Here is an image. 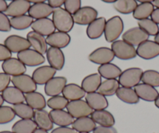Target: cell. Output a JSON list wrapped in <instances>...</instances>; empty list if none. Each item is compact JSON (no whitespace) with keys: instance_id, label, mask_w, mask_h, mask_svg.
<instances>
[{"instance_id":"1","label":"cell","mask_w":159,"mask_h":133,"mask_svg":"<svg viewBox=\"0 0 159 133\" xmlns=\"http://www.w3.org/2000/svg\"><path fill=\"white\" fill-rule=\"evenodd\" d=\"M52 21L56 30L64 33L71 31L74 26L73 15L62 7L54 9L52 13Z\"/></svg>"},{"instance_id":"2","label":"cell","mask_w":159,"mask_h":133,"mask_svg":"<svg viewBox=\"0 0 159 133\" xmlns=\"http://www.w3.org/2000/svg\"><path fill=\"white\" fill-rule=\"evenodd\" d=\"M124 30V24L119 16H112L106 21L105 27V38L107 42L112 43L117 41Z\"/></svg>"},{"instance_id":"3","label":"cell","mask_w":159,"mask_h":133,"mask_svg":"<svg viewBox=\"0 0 159 133\" xmlns=\"http://www.w3.org/2000/svg\"><path fill=\"white\" fill-rule=\"evenodd\" d=\"M111 49L114 53L115 57L121 60H130L137 56L135 47L123 40H117L111 43Z\"/></svg>"},{"instance_id":"4","label":"cell","mask_w":159,"mask_h":133,"mask_svg":"<svg viewBox=\"0 0 159 133\" xmlns=\"http://www.w3.org/2000/svg\"><path fill=\"white\" fill-rule=\"evenodd\" d=\"M143 71L140 68H129L122 72L119 77V84L123 87L133 88L138 85L141 81Z\"/></svg>"},{"instance_id":"5","label":"cell","mask_w":159,"mask_h":133,"mask_svg":"<svg viewBox=\"0 0 159 133\" xmlns=\"http://www.w3.org/2000/svg\"><path fill=\"white\" fill-rule=\"evenodd\" d=\"M66 109L67 111L74 118L88 117L93 112V109L87 103L86 100H84L82 99L69 101Z\"/></svg>"},{"instance_id":"6","label":"cell","mask_w":159,"mask_h":133,"mask_svg":"<svg viewBox=\"0 0 159 133\" xmlns=\"http://www.w3.org/2000/svg\"><path fill=\"white\" fill-rule=\"evenodd\" d=\"M17 59L26 66L30 67L38 66L45 62V58L43 55L38 52L34 49H30V48L18 53Z\"/></svg>"},{"instance_id":"7","label":"cell","mask_w":159,"mask_h":133,"mask_svg":"<svg viewBox=\"0 0 159 133\" xmlns=\"http://www.w3.org/2000/svg\"><path fill=\"white\" fill-rule=\"evenodd\" d=\"M97 10L91 7H83L73 14L74 24L78 25H89L91 22L98 18Z\"/></svg>"},{"instance_id":"8","label":"cell","mask_w":159,"mask_h":133,"mask_svg":"<svg viewBox=\"0 0 159 133\" xmlns=\"http://www.w3.org/2000/svg\"><path fill=\"white\" fill-rule=\"evenodd\" d=\"M136 49L137 56L145 60H150L159 56V44L154 41L147 40L139 44Z\"/></svg>"},{"instance_id":"9","label":"cell","mask_w":159,"mask_h":133,"mask_svg":"<svg viewBox=\"0 0 159 133\" xmlns=\"http://www.w3.org/2000/svg\"><path fill=\"white\" fill-rule=\"evenodd\" d=\"M11 82L15 87L19 89L24 94L34 92L38 87V85L34 81L32 76L27 74L13 76L11 78Z\"/></svg>"},{"instance_id":"10","label":"cell","mask_w":159,"mask_h":133,"mask_svg":"<svg viewBox=\"0 0 159 133\" xmlns=\"http://www.w3.org/2000/svg\"><path fill=\"white\" fill-rule=\"evenodd\" d=\"M115 59L112 50L107 47H101L93 51L88 56L90 62L98 65L110 63Z\"/></svg>"},{"instance_id":"11","label":"cell","mask_w":159,"mask_h":133,"mask_svg":"<svg viewBox=\"0 0 159 133\" xmlns=\"http://www.w3.org/2000/svg\"><path fill=\"white\" fill-rule=\"evenodd\" d=\"M122 38L128 44L135 47L138 46L139 44L143 43V41L148 40L149 35L139 27H135L124 32L123 33Z\"/></svg>"},{"instance_id":"12","label":"cell","mask_w":159,"mask_h":133,"mask_svg":"<svg viewBox=\"0 0 159 133\" xmlns=\"http://www.w3.org/2000/svg\"><path fill=\"white\" fill-rule=\"evenodd\" d=\"M4 44L12 53H19L31 47L27 38L19 35H10L4 41Z\"/></svg>"},{"instance_id":"13","label":"cell","mask_w":159,"mask_h":133,"mask_svg":"<svg viewBox=\"0 0 159 133\" xmlns=\"http://www.w3.org/2000/svg\"><path fill=\"white\" fill-rule=\"evenodd\" d=\"M3 73L10 76H16L19 75L25 74L27 67L20 62L17 58H10L4 61L2 64Z\"/></svg>"},{"instance_id":"14","label":"cell","mask_w":159,"mask_h":133,"mask_svg":"<svg viewBox=\"0 0 159 133\" xmlns=\"http://www.w3.org/2000/svg\"><path fill=\"white\" fill-rule=\"evenodd\" d=\"M66 84L67 79L66 77L55 76L45 85V93L51 97L60 95Z\"/></svg>"},{"instance_id":"15","label":"cell","mask_w":159,"mask_h":133,"mask_svg":"<svg viewBox=\"0 0 159 133\" xmlns=\"http://www.w3.org/2000/svg\"><path fill=\"white\" fill-rule=\"evenodd\" d=\"M56 73V70L50 65H43L37 68L32 74V78L37 85H45Z\"/></svg>"},{"instance_id":"16","label":"cell","mask_w":159,"mask_h":133,"mask_svg":"<svg viewBox=\"0 0 159 133\" xmlns=\"http://www.w3.org/2000/svg\"><path fill=\"white\" fill-rule=\"evenodd\" d=\"M46 58L49 65L57 70H62L65 65V55L60 48L50 47L46 51Z\"/></svg>"},{"instance_id":"17","label":"cell","mask_w":159,"mask_h":133,"mask_svg":"<svg viewBox=\"0 0 159 133\" xmlns=\"http://www.w3.org/2000/svg\"><path fill=\"white\" fill-rule=\"evenodd\" d=\"M30 7L31 5L27 0H13L7 7L5 14L11 17L25 15L28 13Z\"/></svg>"},{"instance_id":"18","label":"cell","mask_w":159,"mask_h":133,"mask_svg":"<svg viewBox=\"0 0 159 133\" xmlns=\"http://www.w3.org/2000/svg\"><path fill=\"white\" fill-rule=\"evenodd\" d=\"M30 27L34 31L42 34L44 37H48V35L54 33L56 30L52 20L49 19L48 17L35 20L32 23Z\"/></svg>"},{"instance_id":"19","label":"cell","mask_w":159,"mask_h":133,"mask_svg":"<svg viewBox=\"0 0 159 133\" xmlns=\"http://www.w3.org/2000/svg\"><path fill=\"white\" fill-rule=\"evenodd\" d=\"M70 41L71 38L69 33L61 31H55L46 38V42L48 45L60 49L68 46Z\"/></svg>"},{"instance_id":"20","label":"cell","mask_w":159,"mask_h":133,"mask_svg":"<svg viewBox=\"0 0 159 133\" xmlns=\"http://www.w3.org/2000/svg\"><path fill=\"white\" fill-rule=\"evenodd\" d=\"M49 115L53 124L59 127H68L74 122V117L64 110H52Z\"/></svg>"},{"instance_id":"21","label":"cell","mask_w":159,"mask_h":133,"mask_svg":"<svg viewBox=\"0 0 159 133\" xmlns=\"http://www.w3.org/2000/svg\"><path fill=\"white\" fill-rule=\"evenodd\" d=\"M27 39L28 40L31 47L35 51L41 53L42 55L46 54V51L48 50V44H47L46 38H45V37L32 30L27 33Z\"/></svg>"},{"instance_id":"22","label":"cell","mask_w":159,"mask_h":133,"mask_svg":"<svg viewBox=\"0 0 159 133\" xmlns=\"http://www.w3.org/2000/svg\"><path fill=\"white\" fill-rule=\"evenodd\" d=\"M53 10L54 9L48 3L40 2V3L33 4L30 7L28 11V15L35 20L48 18L50 15L52 14Z\"/></svg>"},{"instance_id":"23","label":"cell","mask_w":159,"mask_h":133,"mask_svg":"<svg viewBox=\"0 0 159 133\" xmlns=\"http://www.w3.org/2000/svg\"><path fill=\"white\" fill-rule=\"evenodd\" d=\"M134 91L137 93L139 98L148 102L154 101L159 94L155 87H153L143 82L136 86L134 87Z\"/></svg>"},{"instance_id":"24","label":"cell","mask_w":159,"mask_h":133,"mask_svg":"<svg viewBox=\"0 0 159 133\" xmlns=\"http://www.w3.org/2000/svg\"><path fill=\"white\" fill-rule=\"evenodd\" d=\"M106 21L105 17H98L88 25L86 33L88 38L91 40L100 38L105 32Z\"/></svg>"},{"instance_id":"25","label":"cell","mask_w":159,"mask_h":133,"mask_svg":"<svg viewBox=\"0 0 159 133\" xmlns=\"http://www.w3.org/2000/svg\"><path fill=\"white\" fill-rule=\"evenodd\" d=\"M85 100L94 111L105 110L108 107V101L106 97L101 94L98 91L87 94L85 96Z\"/></svg>"},{"instance_id":"26","label":"cell","mask_w":159,"mask_h":133,"mask_svg":"<svg viewBox=\"0 0 159 133\" xmlns=\"http://www.w3.org/2000/svg\"><path fill=\"white\" fill-rule=\"evenodd\" d=\"M2 96L4 101L13 105L24 103L25 101V94L14 86L7 87L5 91H2Z\"/></svg>"},{"instance_id":"27","label":"cell","mask_w":159,"mask_h":133,"mask_svg":"<svg viewBox=\"0 0 159 133\" xmlns=\"http://www.w3.org/2000/svg\"><path fill=\"white\" fill-rule=\"evenodd\" d=\"M33 118L38 128L45 131H50L53 128L54 124L50 117L49 113L45 110H35Z\"/></svg>"},{"instance_id":"28","label":"cell","mask_w":159,"mask_h":133,"mask_svg":"<svg viewBox=\"0 0 159 133\" xmlns=\"http://www.w3.org/2000/svg\"><path fill=\"white\" fill-rule=\"evenodd\" d=\"M62 94L69 101L80 100L86 96V93L83 90L81 86H79L76 83L66 84Z\"/></svg>"},{"instance_id":"29","label":"cell","mask_w":159,"mask_h":133,"mask_svg":"<svg viewBox=\"0 0 159 133\" xmlns=\"http://www.w3.org/2000/svg\"><path fill=\"white\" fill-rule=\"evenodd\" d=\"M91 117L96 124H98L101 126L111 127L116 123L114 116L106 110L94 111L91 114Z\"/></svg>"},{"instance_id":"30","label":"cell","mask_w":159,"mask_h":133,"mask_svg":"<svg viewBox=\"0 0 159 133\" xmlns=\"http://www.w3.org/2000/svg\"><path fill=\"white\" fill-rule=\"evenodd\" d=\"M102 83V76L99 73H92L84 78L81 82V87L86 94L97 92Z\"/></svg>"},{"instance_id":"31","label":"cell","mask_w":159,"mask_h":133,"mask_svg":"<svg viewBox=\"0 0 159 133\" xmlns=\"http://www.w3.org/2000/svg\"><path fill=\"white\" fill-rule=\"evenodd\" d=\"M116 95L121 101L129 104H136L139 103L140 98L135 92L134 89L128 87H119Z\"/></svg>"},{"instance_id":"32","label":"cell","mask_w":159,"mask_h":133,"mask_svg":"<svg viewBox=\"0 0 159 133\" xmlns=\"http://www.w3.org/2000/svg\"><path fill=\"white\" fill-rule=\"evenodd\" d=\"M98 72L102 78L105 79H111L119 78L123 71L119 66L110 62V63L101 65L98 69Z\"/></svg>"},{"instance_id":"33","label":"cell","mask_w":159,"mask_h":133,"mask_svg":"<svg viewBox=\"0 0 159 133\" xmlns=\"http://www.w3.org/2000/svg\"><path fill=\"white\" fill-rule=\"evenodd\" d=\"M72 128L78 132H91L96 128V123L91 117L76 118L72 124Z\"/></svg>"},{"instance_id":"34","label":"cell","mask_w":159,"mask_h":133,"mask_svg":"<svg viewBox=\"0 0 159 133\" xmlns=\"http://www.w3.org/2000/svg\"><path fill=\"white\" fill-rule=\"evenodd\" d=\"M25 101L34 110H42L47 105L45 97L41 93L36 91L25 94Z\"/></svg>"},{"instance_id":"35","label":"cell","mask_w":159,"mask_h":133,"mask_svg":"<svg viewBox=\"0 0 159 133\" xmlns=\"http://www.w3.org/2000/svg\"><path fill=\"white\" fill-rule=\"evenodd\" d=\"M38 128L36 123L32 119H21L12 127L13 133H34Z\"/></svg>"},{"instance_id":"36","label":"cell","mask_w":159,"mask_h":133,"mask_svg":"<svg viewBox=\"0 0 159 133\" xmlns=\"http://www.w3.org/2000/svg\"><path fill=\"white\" fill-rule=\"evenodd\" d=\"M119 82L117 79H105L102 82L98 92L100 93L105 97H111L116 94L118 89L119 88Z\"/></svg>"},{"instance_id":"37","label":"cell","mask_w":159,"mask_h":133,"mask_svg":"<svg viewBox=\"0 0 159 133\" xmlns=\"http://www.w3.org/2000/svg\"><path fill=\"white\" fill-rule=\"evenodd\" d=\"M137 5L136 0H117L113 3V7L118 13L129 14L134 13Z\"/></svg>"},{"instance_id":"38","label":"cell","mask_w":159,"mask_h":133,"mask_svg":"<svg viewBox=\"0 0 159 133\" xmlns=\"http://www.w3.org/2000/svg\"><path fill=\"white\" fill-rule=\"evenodd\" d=\"M154 10V7L151 2H143L137 5V8L133 13V16L134 19L137 20H140L148 19L149 16H151V13H153Z\"/></svg>"},{"instance_id":"39","label":"cell","mask_w":159,"mask_h":133,"mask_svg":"<svg viewBox=\"0 0 159 133\" xmlns=\"http://www.w3.org/2000/svg\"><path fill=\"white\" fill-rule=\"evenodd\" d=\"M34 19L29 15H22V16L11 17L10 25L12 28L17 30H23L31 27Z\"/></svg>"},{"instance_id":"40","label":"cell","mask_w":159,"mask_h":133,"mask_svg":"<svg viewBox=\"0 0 159 133\" xmlns=\"http://www.w3.org/2000/svg\"><path fill=\"white\" fill-rule=\"evenodd\" d=\"M13 109L14 111L16 116L20 117L21 119H32L34 114V110L29 106L27 104L21 103L17 104L13 106Z\"/></svg>"},{"instance_id":"41","label":"cell","mask_w":159,"mask_h":133,"mask_svg":"<svg viewBox=\"0 0 159 133\" xmlns=\"http://www.w3.org/2000/svg\"><path fill=\"white\" fill-rule=\"evenodd\" d=\"M137 24L138 27L146 32L149 36H155L159 32L158 25L149 18L138 20Z\"/></svg>"},{"instance_id":"42","label":"cell","mask_w":159,"mask_h":133,"mask_svg":"<svg viewBox=\"0 0 159 133\" xmlns=\"http://www.w3.org/2000/svg\"><path fill=\"white\" fill-rule=\"evenodd\" d=\"M141 81L143 83L148 84L153 87H158L159 72L153 69L146 70L142 74Z\"/></svg>"},{"instance_id":"43","label":"cell","mask_w":159,"mask_h":133,"mask_svg":"<svg viewBox=\"0 0 159 133\" xmlns=\"http://www.w3.org/2000/svg\"><path fill=\"white\" fill-rule=\"evenodd\" d=\"M69 100L63 96H55L49 98L47 101V105L52 110H63L66 108Z\"/></svg>"},{"instance_id":"44","label":"cell","mask_w":159,"mask_h":133,"mask_svg":"<svg viewBox=\"0 0 159 133\" xmlns=\"http://www.w3.org/2000/svg\"><path fill=\"white\" fill-rule=\"evenodd\" d=\"M16 117L13 108L9 106L0 107V125L10 123Z\"/></svg>"},{"instance_id":"45","label":"cell","mask_w":159,"mask_h":133,"mask_svg":"<svg viewBox=\"0 0 159 133\" xmlns=\"http://www.w3.org/2000/svg\"><path fill=\"white\" fill-rule=\"evenodd\" d=\"M64 7L66 11L73 15L81 8V0H65Z\"/></svg>"},{"instance_id":"46","label":"cell","mask_w":159,"mask_h":133,"mask_svg":"<svg viewBox=\"0 0 159 133\" xmlns=\"http://www.w3.org/2000/svg\"><path fill=\"white\" fill-rule=\"evenodd\" d=\"M11 28L10 19H9L8 16L5 13L0 12V31L9 32L11 30Z\"/></svg>"},{"instance_id":"47","label":"cell","mask_w":159,"mask_h":133,"mask_svg":"<svg viewBox=\"0 0 159 133\" xmlns=\"http://www.w3.org/2000/svg\"><path fill=\"white\" fill-rule=\"evenodd\" d=\"M11 77L5 73H0V93H2L10 85Z\"/></svg>"},{"instance_id":"48","label":"cell","mask_w":159,"mask_h":133,"mask_svg":"<svg viewBox=\"0 0 159 133\" xmlns=\"http://www.w3.org/2000/svg\"><path fill=\"white\" fill-rule=\"evenodd\" d=\"M12 58V52L5 44H0V62H4Z\"/></svg>"},{"instance_id":"49","label":"cell","mask_w":159,"mask_h":133,"mask_svg":"<svg viewBox=\"0 0 159 133\" xmlns=\"http://www.w3.org/2000/svg\"><path fill=\"white\" fill-rule=\"evenodd\" d=\"M93 133H117V131L113 126L107 127V126H96L94 128Z\"/></svg>"},{"instance_id":"50","label":"cell","mask_w":159,"mask_h":133,"mask_svg":"<svg viewBox=\"0 0 159 133\" xmlns=\"http://www.w3.org/2000/svg\"><path fill=\"white\" fill-rule=\"evenodd\" d=\"M51 133H76L73 128L69 127H58L52 131Z\"/></svg>"},{"instance_id":"51","label":"cell","mask_w":159,"mask_h":133,"mask_svg":"<svg viewBox=\"0 0 159 133\" xmlns=\"http://www.w3.org/2000/svg\"><path fill=\"white\" fill-rule=\"evenodd\" d=\"M65 0H48V3L52 7L53 9L59 8L64 5Z\"/></svg>"},{"instance_id":"52","label":"cell","mask_w":159,"mask_h":133,"mask_svg":"<svg viewBox=\"0 0 159 133\" xmlns=\"http://www.w3.org/2000/svg\"><path fill=\"white\" fill-rule=\"evenodd\" d=\"M151 20H152L154 22H155L157 25H159V9L156 8L154 9L153 13L151 15Z\"/></svg>"},{"instance_id":"53","label":"cell","mask_w":159,"mask_h":133,"mask_svg":"<svg viewBox=\"0 0 159 133\" xmlns=\"http://www.w3.org/2000/svg\"><path fill=\"white\" fill-rule=\"evenodd\" d=\"M7 7H8V5H7V2L6 0H0V12L5 13Z\"/></svg>"},{"instance_id":"54","label":"cell","mask_w":159,"mask_h":133,"mask_svg":"<svg viewBox=\"0 0 159 133\" xmlns=\"http://www.w3.org/2000/svg\"><path fill=\"white\" fill-rule=\"evenodd\" d=\"M30 3H40V2H45L48 0H27Z\"/></svg>"},{"instance_id":"55","label":"cell","mask_w":159,"mask_h":133,"mask_svg":"<svg viewBox=\"0 0 159 133\" xmlns=\"http://www.w3.org/2000/svg\"><path fill=\"white\" fill-rule=\"evenodd\" d=\"M34 133H48V131H45V130L42 129V128H37Z\"/></svg>"},{"instance_id":"56","label":"cell","mask_w":159,"mask_h":133,"mask_svg":"<svg viewBox=\"0 0 159 133\" xmlns=\"http://www.w3.org/2000/svg\"><path fill=\"white\" fill-rule=\"evenodd\" d=\"M136 1L140 2V3H143V2H151L152 3L154 0H136Z\"/></svg>"},{"instance_id":"57","label":"cell","mask_w":159,"mask_h":133,"mask_svg":"<svg viewBox=\"0 0 159 133\" xmlns=\"http://www.w3.org/2000/svg\"><path fill=\"white\" fill-rule=\"evenodd\" d=\"M154 104H155V106L157 107V108H159V94H158V95H157L156 100H154Z\"/></svg>"},{"instance_id":"58","label":"cell","mask_w":159,"mask_h":133,"mask_svg":"<svg viewBox=\"0 0 159 133\" xmlns=\"http://www.w3.org/2000/svg\"><path fill=\"white\" fill-rule=\"evenodd\" d=\"M153 5H154V7L159 9V0H154L153 2Z\"/></svg>"},{"instance_id":"59","label":"cell","mask_w":159,"mask_h":133,"mask_svg":"<svg viewBox=\"0 0 159 133\" xmlns=\"http://www.w3.org/2000/svg\"><path fill=\"white\" fill-rule=\"evenodd\" d=\"M101 1H102L104 2H106V3H114L117 0H101Z\"/></svg>"},{"instance_id":"60","label":"cell","mask_w":159,"mask_h":133,"mask_svg":"<svg viewBox=\"0 0 159 133\" xmlns=\"http://www.w3.org/2000/svg\"><path fill=\"white\" fill-rule=\"evenodd\" d=\"M154 41L157 43V44H159V32L154 36Z\"/></svg>"},{"instance_id":"61","label":"cell","mask_w":159,"mask_h":133,"mask_svg":"<svg viewBox=\"0 0 159 133\" xmlns=\"http://www.w3.org/2000/svg\"><path fill=\"white\" fill-rule=\"evenodd\" d=\"M3 103H4V99L3 97H2V96L0 94V107L2 106Z\"/></svg>"},{"instance_id":"62","label":"cell","mask_w":159,"mask_h":133,"mask_svg":"<svg viewBox=\"0 0 159 133\" xmlns=\"http://www.w3.org/2000/svg\"><path fill=\"white\" fill-rule=\"evenodd\" d=\"M0 133H13V131H0Z\"/></svg>"},{"instance_id":"63","label":"cell","mask_w":159,"mask_h":133,"mask_svg":"<svg viewBox=\"0 0 159 133\" xmlns=\"http://www.w3.org/2000/svg\"><path fill=\"white\" fill-rule=\"evenodd\" d=\"M6 1H11L12 2V1H13V0H6Z\"/></svg>"},{"instance_id":"64","label":"cell","mask_w":159,"mask_h":133,"mask_svg":"<svg viewBox=\"0 0 159 133\" xmlns=\"http://www.w3.org/2000/svg\"><path fill=\"white\" fill-rule=\"evenodd\" d=\"M78 133H89V132H78Z\"/></svg>"}]
</instances>
